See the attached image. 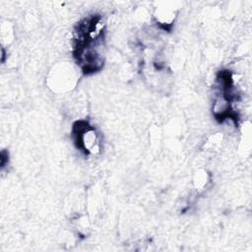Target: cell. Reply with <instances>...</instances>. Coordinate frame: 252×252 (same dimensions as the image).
I'll return each mask as SVG.
<instances>
[{
  "label": "cell",
  "mask_w": 252,
  "mask_h": 252,
  "mask_svg": "<svg viewBox=\"0 0 252 252\" xmlns=\"http://www.w3.org/2000/svg\"><path fill=\"white\" fill-rule=\"evenodd\" d=\"M72 135L76 147L86 155H95L99 151L97 133L87 121H76L73 124Z\"/></svg>",
  "instance_id": "1"
}]
</instances>
